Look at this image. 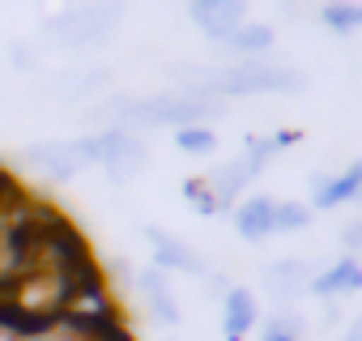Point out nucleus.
<instances>
[{"label": "nucleus", "mask_w": 362, "mask_h": 341, "mask_svg": "<svg viewBox=\"0 0 362 341\" xmlns=\"http://www.w3.org/2000/svg\"><path fill=\"white\" fill-rule=\"evenodd\" d=\"M303 81H298V73H286V69H269V64H239V69H230V73H218L214 81H205V86H192L188 90V98H209V94H269V90H281V94H290V90H298Z\"/></svg>", "instance_id": "nucleus-1"}, {"label": "nucleus", "mask_w": 362, "mask_h": 341, "mask_svg": "<svg viewBox=\"0 0 362 341\" xmlns=\"http://www.w3.org/2000/svg\"><path fill=\"white\" fill-rule=\"evenodd\" d=\"M119 26V9L111 5H90V9H64L43 22L47 39H60L64 47H94Z\"/></svg>", "instance_id": "nucleus-2"}, {"label": "nucleus", "mask_w": 362, "mask_h": 341, "mask_svg": "<svg viewBox=\"0 0 362 341\" xmlns=\"http://www.w3.org/2000/svg\"><path fill=\"white\" fill-rule=\"evenodd\" d=\"M98 166L115 184H128L145 166V145L124 128H107V132H98Z\"/></svg>", "instance_id": "nucleus-3"}, {"label": "nucleus", "mask_w": 362, "mask_h": 341, "mask_svg": "<svg viewBox=\"0 0 362 341\" xmlns=\"http://www.w3.org/2000/svg\"><path fill=\"white\" fill-rule=\"evenodd\" d=\"M22 162L26 166H35L39 175H47V180H56V184H64V180H73L77 175V158H73V145L69 141H35L26 154H22Z\"/></svg>", "instance_id": "nucleus-4"}, {"label": "nucleus", "mask_w": 362, "mask_h": 341, "mask_svg": "<svg viewBox=\"0 0 362 341\" xmlns=\"http://www.w3.org/2000/svg\"><path fill=\"white\" fill-rule=\"evenodd\" d=\"M145 239L153 243V269H158V273H166V269H170V273H197V277L205 273V260H201L192 248H184L175 235H166V231L149 226V231H145Z\"/></svg>", "instance_id": "nucleus-5"}, {"label": "nucleus", "mask_w": 362, "mask_h": 341, "mask_svg": "<svg viewBox=\"0 0 362 341\" xmlns=\"http://www.w3.org/2000/svg\"><path fill=\"white\" fill-rule=\"evenodd\" d=\"M315 205L320 209H337L341 201H362V158L345 170V175H315Z\"/></svg>", "instance_id": "nucleus-6"}, {"label": "nucleus", "mask_w": 362, "mask_h": 341, "mask_svg": "<svg viewBox=\"0 0 362 341\" xmlns=\"http://www.w3.org/2000/svg\"><path fill=\"white\" fill-rule=\"evenodd\" d=\"M188 18L218 43H226L239 26H243V5H192Z\"/></svg>", "instance_id": "nucleus-7"}, {"label": "nucleus", "mask_w": 362, "mask_h": 341, "mask_svg": "<svg viewBox=\"0 0 362 341\" xmlns=\"http://www.w3.org/2000/svg\"><path fill=\"white\" fill-rule=\"evenodd\" d=\"M136 286H141V294H145V303H149V311H153L158 324H179V303H175V294H170V286H166V273L145 269V273L136 277Z\"/></svg>", "instance_id": "nucleus-8"}, {"label": "nucleus", "mask_w": 362, "mask_h": 341, "mask_svg": "<svg viewBox=\"0 0 362 341\" xmlns=\"http://www.w3.org/2000/svg\"><path fill=\"white\" fill-rule=\"evenodd\" d=\"M354 290H362V265H358L354 256H341L332 269H324V273L311 282V294H320V299H332V294H354Z\"/></svg>", "instance_id": "nucleus-9"}, {"label": "nucleus", "mask_w": 362, "mask_h": 341, "mask_svg": "<svg viewBox=\"0 0 362 341\" xmlns=\"http://www.w3.org/2000/svg\"><path fill=\"white\" fill-rule=\"evenodd\" d=\"M252 324H256V294H252V290H243V286L226 290V311H222L226 341H243Z\"/></svg>", "instance_id": "nucleus-10"}, {"label": "nucleus", "mask_w": 362, "mask_h": 341, "mask_svg": "<svg viewBox=\"0 0 362 341\" xmlns=\"http://www.w3.org/2000/svg\"><path fill=\"white\" fill-rule=\"evenodd\" d=\"M247 180H252V166H247L243 158H235V162L218 166V170H214V175H209L205 184H209V192H214L218 209H230V205H235V197L247 188Z\"/></svg>", "instance_id": "nucleus-11"}, {"label": "nucleus", "mask_w": 362, "mask_h": 341, "mask_svg": "<svg viewBox=\"0 0 362 341\" xmlns=\"http://www.w3.org/2000/svg\"><path fill=\"white\" fill-rule=\"evenodd\" d=\"M273 209H277L273 197H252V201H243L239 214H235L239 235H243V239H264V235H273Z\"/></svg>", "instance_id": "nucleus-12"}, {"label": "nucleus", "mask_w": 362, "mask_h": 341, "mask_svg": "<svg viewBox=\"0 0 362 341\" xmlns=\"http://www.w3.org/2000/svg\"><path fill=\"white\" fill-rule=\"evenodd\" d=\"M303 282H307V265H298V260H281L269 269V294H277V299H294L303 290Z\"/></svg>", "instance_id": "nucleus-13"}, {"label": "nucleus", "mask_w": 362, "mask_h": 341, "mask_svg": "<svg viewBox=\"0 0 362 341\" xmlns=\"http://www.w3.org/2000/svg\"><path fill=\"white\" fill-rule=\"evenodd\" d=\"M269 43H273V30L260 26V22H243V26L226 39V47H235V52H264Z\"/></svg>", "instance_id": "nucleus-14"}, {"label": "nucleus", "mask_w": 362, "mask_h": 341, "mask_svg": "<svg viewBox=\"0 0 362 341\" xmlns=\"http://www.w3.org/2000/svg\"><path fill=\"white\" fill-rule=\"evenodd\" d=\"M98 86H103V73L90 69V73H64L52 90H56L60 98H81V94H90V90H98Z\"/></svg>", "instance_id": "nucleus-15"}, {"label": "nucleus", "mask_w": 362, "mask_h": 341, "mask_svg": "<svg viewBox=\"0 0 362 341\" xmlns=\"http://www.w3.org/2000/svg\"><path fill=\"white\" fill-rule=\"evenodd\" d=\"M264 341H303V320L294 311H277L264 324Z\"/></svg>", "instance_id": "nucleus-16"}, {"label": "nucleus", "mask_w": 362, "mask_h": 341, "mask_svg": "<svg viewBox=\"0 0 362 341\" xmlns=\"http://www.w3.org/2000/svg\"><path fill=\"white\" fill-rule=\"evenodd\" d=\"M307 222H311V209L298 205V201H281L273 209V231H303Z\"/></svg>", "instance_id": "nucleus-17"}, {"label": "nucleus", "mask_w": 362, "mask_h": 341, "mask_svg": "<svg viewBox=\"0 0 362 341\" xmlns=\"http://www.w3.org/2000/svg\"><path fill=\"white\" fill-rule=\"evenodd\" d=\"M175 145L184 149V154H209L218 141H214V132H209L205 124H192V128H179V132H175Z\"/></svg>", "instance_id": "nucleus-18"}, {"label": "nucleus", "mask_w": 362, "mask_h": 341, "mask_svg": "<svg viewBox=\"0 0 362 341\" xmlns=\"http://www.w3.org/2000/svg\"><path fill=\"white\" fill-rule=\"evenodd\" d=\"M324 22L332 26V30H358L362 26V5H328L324 9Z\"/></svg>", "instance_id": "nucleus-19"}, {"label": "nucleus", "mask_w": 362, "mask_h": 341, "mask_svg": "<svg viewBox=\"0 0 362 341\" xmlns=\"http://www.w3.org/2000/svg\"><path fill=\"white\" fill-rule=\"evenodd\" d=\"M184 197H188L205 218H214V214H218V201H214V192H209V184H205V180H188V184H184Z\"/></svg>", "instance_id": "nucleus-20"}, {"label": "nucleus", "mask_w": 362, "mask_h": 341, "mask_svg": "<svg viewBox=\"0 0 362 341\" xmlns=\"http://www.w3.org/2000/svg\"><path fill=\"white\" fill-rule=\"evenodd\" d=\"M269 158H273V137H256V141H247V149H243V162L252 166V175H260Z\"/></svg>", "instance_id": "nucleus-21"}, {"label": "nucleus", "mask_w": 362, "mask_h": 341, "mask_svg": "<svg viewBox=\"0 0 362 341\" xmlns=\"http://www.w3.org/2000/svg\"><path fill=\"white\" fill-rule=\"evenodd\" d=\"M18 192H22V188H18V184H13V180L5 175V170H0V209H5V205H9V201L18 197Z\"/></svg>", "instance_id": "nucleus-22"}, {"label": "nucleus", "mask_w": 362, "mask_h": 341, "mask_svg": "<svg viewBox=\"0 0 362 341\" xmlns=\"http://www.w3.org/2000/svg\"><path fill=\"white\" fill-rule=\"evenodd\" d=\"M9 56H13V64H22V69H30V64H35V56H30L26 47H13Z\"/></svg>", "instance_id": "nucleus-23"}, {"label": "nucleus", "mask_w": 362, "mask_h": 341, "mask_svg": "<svg viewBox=\"0 0 362 341\" xmlns=\"http://www.w3.org/2000/svg\"><path fill=\"white\" fill-rule=\"evenodd\" d=\"M294 141H298V132H290V128H286V132H277V137H273V149H286V145H294Z\"/></svg>", "instance_id": "nucleus-24"}, {"label": "nucleus", "mask_w": 362, "mask_h": 341, "mask_svg": "<svg viewBox=\"0 0 362 341\" xmlns=\"http://www.w3.org/2000/svg\"><path fill=\"white\" fill-rule=\"evenodd\" d=\"M345 243H362V222H354V226L345 231Z\"/></svg>", "instance_id": "nucleus-25"}, {"label": "nucleus", "mask_w": 362, "mask_h": 341, "mask_svg": "<svg viewBox=\"0 0 362 341\" xmlns=\"http://www.w3.org/2000/svg\"><path fill=\"white\" fill-rule=\"evenodd\" d=\"M345 341H362V320H358V324L349 328V337H345Z\"/></svg>", "instance_id": "nucleus-26"}]
</instances>
